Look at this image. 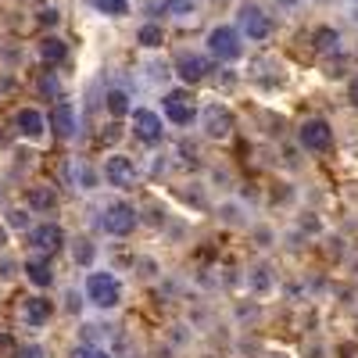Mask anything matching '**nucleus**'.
Listing matches in <instances>:
<instances>
[{
  "label": "nucleus",
  "mask_w": 358,
  "mask_h": 358,
  "mask_svg": "<svg viewBox=\"0 0 358 358\" xmlns=\"http://www.w3.org/2000/svg\"><path fill=\"white\" fill-rule=\"evenodd\" d=\"M208 50H212V57H219V62H236V57L244 54V36L236 25H215L212 33H208Z\"/></svg>",
  "instance_id": "obj_1"
},
{
  "label": "nucleus",
  "mask_w": 358,
  "mask_h": 358,
  "mask_svg": "<svg viewBox=\"0 0 358 358\" xmlns=\"http://www.w3.org/2000/svg\"><path fill=\"white\" fill-rule=\"evenodd\" d=\"M236 29H241V36H248V40H268L273 36V18H268L255 0H248V4H241L236 8Z\"/></svg>",
  "instance_id": "obj_2"
},
{
  "label": "nucleus",
  "mask_w": 358,
  "mask_h": 358,
  "mask_svg": "<svg viewBox=\"0 0 358 358\" xmlns=\"http://www.w3.org/2000/svg\"><path fill=\"white\" fill-rule=\"evenodd\" d=\"M86 297L97 308H115L122 301V287H118V280L111 273H90L86 276Z\"/></svg>",
  "instance_id": "obj_3"
},
{
  "label": "nucleus",
  "mask_w": 358,
  "mask_h": 358,
  "mask_svg": "<svg viewBox=\"0 0 358 358\" xmlns=\"http://www.w3.org/2000/svg\"><path fill=\"white\" fill-rule=\"evenodd\" d=\"M29 244H33V251H36V255L50 258L54 251H62L65 233H62V226H57V222H40V226L29 229Z\"/></svg>",
  "instance_id": "obj_4"
},
{
  "label": "nucleus",
  "mask_w": 358,
  "mask_h": 358,
  "mask_svg": "<svg viewBox=\"0 0 358 358\" xmlns=\"http://www.w3.org/2000/svg\"><path fill=\"white\" fill-rule=\"evenodd\" d=\"M297 140H301L305 151H330V143H334V129L326 118H308V122L297 129Z\"/></svg>",
  "instance_id": "obj_5"
},
{
  "label": "nucleus",
  "mask_w": 358,
  "mask_h": 358,
  "mask_svg": "<svg viewBox=\"0 0 358 358\" xmlns=\"http://www.w3.org/2000/svg\"><path fill=\"white\" fill-rule=\"evenodd\" d=\"M136 212H133V204H108L104 208V229L111 233V236H126V233H133L136 229Z\"/></svg>",
  "instance_id": "obj_6"
},
{
  "label": "nucleus",
  "mask_w": 358,
  "mask_h": 358,
  "mask_svg": "<svg viewBox=\"0 0 358 358\" xmlns=\"http://www.w3.org/2000/svg\"><path fill=\"white\" fill-rule=\"evenodd\" d=\"M201 122H204V133H208V136L222 140V136L233 133V111H229L226 104H208L204 115H201Z\"/></svg>",
  "instance_id": "obj_7"
},
{
  "label": "nucleus",
  "mask_w": 358,
  "mask_h": 358,
  "mask_svg": "<svg viewBox=\"0 0 358 358\" xmlns=\"http://www.w3.org/2000/svg\"><path fill=\"white\" fill-rule=\"evenodd\" d=\"M133 133L147 143H158L165 136V122H162V115L155 111H147V108H136L133 111Z\"/></svg>",
  "instance_id": "obj_8"
},
{
  "label": "nucleus",
  "mask_w": 358,
  "mask_h": 358,
  "mask_svg": "<svg viewBox=\"0 0 358 358\" xmlns=\"http://www.w3.org/2000/svg\"><path fill=\"white\" fill-rule=\"evenodd\" d=\"M104 179H108L111 187H133V183H136V165H133V158L111 155V158L104 162Z\"/></svg>",
  "instance_id": "obj_9"
},
{
  "label": "nucleus",
  "mask_w": 358,
  "mask_h": 358,
  "mask_svg": "<svg viewBox=\"0 0 358 358\" xmlns=\"http://www.w3.org/2000/svg\"><path fill=\"white\" fill-rule=\"evenodd\" d=\"M176 76L183 79V83H201L208 76V57L204 54H179L176 57Z\"/></svg>",
  "instance_id": "obj_10"
},
{
  "label": "nucleus",
  "mask_w": 358,
  "mask_h": 358,
  "mask_svg": "<svg viewBox=\"0 0 358 358\" xmlns=\"http://www.w3.org/2000/svg\"><path fill=\"white\" fill-rule=\"evenodd\" d=\"M15 129H18L22 136H29V140H40V136L47 133V118H43L36 108H22V111L15 115Z\"/></svg>",
  "instance_id": "obj_11"
},
{
  "label": "nucleus",
  "mask_w": 358,
  "mask_h": 358,
  "mask_svg": "<svg viewBox=\"0 0 358 358\" xmlns=\"http://www.w3.org/2000/svg\"><path fill=\"white\" fill-rule=\"evenodd\" d=\"M162 108H165V115L172 118L176 126H190L194 118H197V111H194V104H187V97L183 94H165V101H162Z\"/></svg>",
  "instance_id": "obj_12"
},
{
  "label": "nucleus",
  "mask_w": 358,
  "mask_h": 358,
  "mask_svg": "<svg viewBox=\"0 0 358 358\" xmlns=\"http://www.w3.org/2000/svg\"><path fill=\"white\" fill-rule=\"evenodd\" d=\"M50 126L57 136H76V126H79V118H76V108L69 101H57L54 111H50Z\"/></svg>",
  "instance_id": "obj_13"
},
{
  "label": "nucleus",
  "mask_w": 358,
  "mask_h": 358,
  "mask_svg": "<svg viewBox=\"0 0 358 358\" xmlns=\"http://www.w3.org/2000/svg\"><path fill=\"white\" fill-rule=\"evenodd\" d=\"M25 276H29V283L33 287H50L54 283V273H50V262L43 258V255H36V258H29L25 265Z\"/></svg>",
  "instance_id": "obj_14"
},
{
  "label": "nucleus",
  "mask_w": 358,
  "mask_h": 358,
  "mask_svg": "<svg viewBox=\"0 0 358 358\" xmlns=\"http://www.w3.org/2000/svg\"><path fill=\"white\" fill-rule=\"evenodd\" d=\"M22 315H25L29 326H43V322L54 315V305L47 301V297H29L25 308H22Z\"/></svg>",
  "instance_id": "obj_15"
},
{
  "label": "nucleus",
  "mask_w": 358,
  "mask_h": 358,
  "mask_svg": "<svg viewBox=\"0 0 358 358\" xmlns=\"http://www.w3.org/2000/svg\"><path fill=\"white\" fill-rule=\"evenodd\" d=\"M40 57H43L47 65H62L65 57H69V43L62 36H43L40 40Z\"/></svg>",
  "instance_id": "obj_16"
},
{
  "label": "nucleus",
  "mask_w": 358,
  "mask_h": 358,
  "mask_svg": "<svg viewBox=\"0 0 358 358\" xmlns=\"http://www.w3.org/2000/svg\"><path fill=\"white\" fill-rule=\"evenodd\" d=\"M312 40H315V47L322 50V54H337L341 50V33L334 25H319L315 33H312Z\"/></svg>",
  "instance_id": "obj_17"
},
{
  "label": "nucleus",
  "mask_w": 358,
  "mask_h": 358,
  "mask_svg": "<svg viewBox=\"0 0 358 358\" xmlns=\"http://www.w3.org/2000/svg\"><path fill=\"white\" fill-rule=\"evenodd\" d=\"M136 43H140V47H147V50L162 47V43H165V33H162V25H158V22H143V25L136 29Z\"/></svg>",
  "instance_id": "obj_18"
},
{
  "label": "nucleus",
  "mask_w": 358,
  "mask_h": 358,
  "mask_svg": "<svg viewBox=\"0 0 358 358\" xmlns=\"http://www.w3.org/2000/svg\"><path fill=\"white\" fill-rule=\"evenodd\" d=\"M29 204H33L36 212H50V208L57 204V194L50 187H33L29 190Z\"/></svg>",
  "instance_id": "obj_19"
},
{
  "label": "nucleus",
  "mask_w": 358,
  "mask_h": 358,
  "mask_svg": "<svg viewBox=\"0 0 358 358\" xmlns=\"http://www.w3.org/2000/svg\"><path fill=\"white\" fill-rule=\"evenodd\" d=\"M104 104H108V111H111V115H129V111H133V108H129V94H126V90H108Z\"/></svg>",
  "instance_id": "obj_20"
},
{
  "label": "nucleus",
  "mask_w": 358,
  "mask_h": 358,
  "mask_svg": "<svg viewBox=\"0 0 358 358\" xmlns=\"http://www.w3.org/2000/svg\"><path fill=\"white\" fill-rule=\"evenodd\" d=\"M165 11L176 18H187V15H194V0H165Z\"/></svg>",
  "instance_id": "obj_21"
},
{
  "label": "nucleus",
  "mask_w": 358,
  "mask_h": 358,
  "mask_svg": "<svg viewBox=\"0 0 358 358\" xmlns=\"http://www.w3.org/2000/svg\"><path fill=\"white\" fill-rule=\"evenodd\" d=\"M72 255H76L79 265H90V262H94V255H97V248L90 244V241H76V251Z\"/></svg>",
  "instance_id": "obj_22"
},
{
  "label": "nucleus",
  "mask_w": 358,
  "mask_h": 358,
  "mask_svg": "<svg viewBox=\"0 0 358 358\" xmlns=\"http://www.w3.org/2000/svg\"><path fill=\"white\" fill-rule=\"evenodd\" d=\"M40 94L50 97V101H57V94H62V90H57V76H54V72H47V76L40 79Z\"/></svg>",
  "instance_id": "obj_23"
},
{
  "label": "nucleus",
  "mask_w": 358,
  "mask_h": 358,
  "mask_svg": "<svg viewBox=\"0 0 358 358\" xmlns=\"http://www.w3.org/2000/svg\"><path fill=\"white\" fill-rule=\"evenodd\" d=\"M101 11L104 15H129V4H126V0H104Z\"/></svg>",
  "instance_id": "obj_24"
},
{
  "label": "nucleus",
  "mask_w": 358,
  "mask_h": 358,
  "mask_svg": "<svg viewBox=\"0 0 358 358\" xmlns=\"http://www.w3.org/2000/svg\"><path fill=\"white\" fill-rule=\"evenodd\" d=\"M15 358H47V351H43L40 344H25V348L15 351Z\"/></svg>",
  "instance_id": "obj_25"
},
{
  "label": "nucleus",
  "mask_w": 358,
  "mask_h": 358,
  "mask_svg": "<svg viewBox=\"0 0 358 358\" xmlns=\"http://www.w3.org/2000/svg\"><path fill=\"white\" fill-rule=\"evenodd\" d=\"M72 358H108V351H104V348H90V344H83V348H76Z\"/></svg>",
  "instance_id": "obj_26"
},
{
  "label": "nucleus",
  "mask_w": 358,
  "mask_h": 358,
  "mask_svg": "<svg viewBox=\"0 0 358 358\" xmlns=\"http://www.w3.org/2000/svg\"><path fill=\"white\" fill-rule=\"evenodd\" d=\"M8 226H11V229H29L25 212H8Z\"/></svg>",
  "instance_id": "obj_27"
},
{
  "label": "nucleus",
  "mask_w": 358,
  "mask_h": 358,
  "mask_svg": "<svg viewBox=\"0 0 358 358\" xmlns=\"http://www.w3.org/2000/svg\"><path fill=\"white\" fill-rule=\"evenodd\" d=\"M40 25H47V29H50V25H57V11H54V8L40 11Z\"/></svg>",
  "instance_id": "obj_28"
},
{
  "label": "nucleus",
  "mask_w": 358,
  "mask_h": 358,
  "mask_svg": "<svg viewBox=\"0 0 358 358\" xmlns=\"http://www.w3.org/2000/svg\"><path fill=\"white\" fill-rule=\"evenodd\" d=\"M15 268H18V265H15L11 258H8V262H0V276H4V280H11V276H15Z\"/></svg>",
  "instance_id": "obj_29"
},
{
  "label": "nucleus",
  "mask_w": 358,
  "mask_h": 358,
  "mask_svg": "<svg viewBox=\"0 0 358 358\" xmlns=\"http://www.w3.org/2000/svg\"><path fill=\"white\" fill-rule=\"evenodd\" d=\"M255 287H258V290H265V287H268V276H265V268H258V273H255Z\"/></svg>",
  "instance_id": "obj_30"
},
{
  "label": "nucleus",
  "mask_w": 358,
  "mask_h": 358,
  "mask_svg": "<svg viewBox=\"0 0 358 358\" xmlns=\"http://www.w3.org/2000/svg\"><path fill=\"white\" fill-rule=\"evenodd\" d=\"M351 101L358 104V79H351Z\"/></svg>",
  "instance_id": "obj_31"
},
{
  "label": "nucleus",
  "mask_w": 358,
  "mask_h": 358,
  "mask_svg": "<svg viewBox=\"0 0 358 358\" xmlns=\"http://www.w3.org/2000/svg\"><path fill=\"white\" fill-rule=\"evenodd\" d=\"M0 244H4V229H0Z\"/></svg>",
  "instance_id": "obj_32"
},
{
  "label": "nucleus",
  "mask_w": 358,
  "mask_h": 358,
  "mask_svg": "<svg viewBox=\"0 0 358 358\" xmlns=\"http://www.w3.org/2000/svg\"><path fill=\"white\" fill-rule=\"evenodd\" d=\"M355 4H358V0H355Z\"/></svg>",
  "instance_id": "obj_33"
},
{
  "label": "nucleus",
  "mask_w": 358,
  "mask_h": 358,
  "mask_svg": "<svg viewBox=\"0 0 358 358\" xmlns=\"http://www.w3.org/2000/svg\"><path fill=\"white\" fill-rule=\"evenodd\" d=\"M355 18H358V15H355Z\"/></svg>",
  "instance_id": "obj_34"
}]
</instances>
